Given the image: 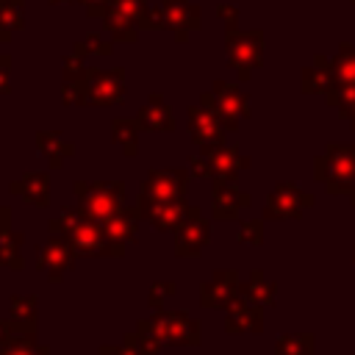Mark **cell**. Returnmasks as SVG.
<instances>
[{"mask_svg":"<svg viewBox=\"0 0 355 355\" xmlns=\"http://www.w3.org/2000/svg\"><path fill=\"white\" fill-rule=\"evenodd\" d=\"M189 166H191V175H197V178H211V180H214V169H211V164H208L205 155H191V158H189Z\"/></svg>","mask_w":355,"mask_h":355,"instance_id":"cell-35","label":"cell"},{"mask_svg":"<svg viewBox=\"0 0 355 355\" xmlns=\"http://www.w3.org/2000/svg\"><path fill=\"white\" fill-rule=\"evenodd\" d=\"M338 80L344 83H355V50L344 47L341 58H338Z\"/></svg>","mask_w":355,"mask_h":355,"instance_id":"cell-33","label":"cell"},{"mask_svg":"<svg viewBox=\"0 0 355 355\" xmlns=\"http://www.w3.org/2000/svg\"><path fill=\"white\" fill-rule=\"evenodd\" d=\"M136 208H139L141 219H147L155 230L166 233V230H178L189 219L194 205H189L186 197L183 200H144V197H139Z\"/></svg>","mask_w":355,"mask_h":355,"instance_id":"cell-8","label":"cell"},{"mask_svg":"<svg viewBox=\"0 0 355 355\" xmlns=\"http://www.w3.org/2000/svg\"><path fill=\"white\" fill-rule=\"evenodd\" d=\"M241 294L250 300V302H258V305H272L275 300V283H269L266 277H263V272H252L250 275V280L241 286Z\"/></svg>","mask_w":355,"mask_h":355,"instance_id":"cell-28","label":"cell"},{"mask_svg":"<svg viewBox=\"0 0 355 355\" xmlns=\"http://www.w3.org/2000/svg\"><path fill=\"white\" fill-rule=\"evenodd\" d=\"M200 103L219 116V122L227 128V130H236L241 119L250 116V97L239 92V86L233 83H225V80H214L211 92H202L200 94Z\"/></svg>","mask_w":355,"mask_h":355,"instance_id":"cell-5","label":"cell"},{"mask_svg":"<svg viewBox=\"0 0 355 355\" xmlns=\"http://www.w3.org/2000/svg\"><path fill=\"white\" fill-rule=\"evenodd\" d=\"M8 191L14 197H22L25 202L36 205V208H47L50 205V175L47 172H31L22 175L19 180H11Z\"/></svg>","mask_w":355,"mask_h":355,"instance_id":"cell-20","label":"cell"},{"mask_svg":"<svg viewBox=\"0 0 355 355\" xmlns=\"http://www.w3.org/2000/svg\"><path fill=\"white\" fill-rule=\"evenodd\" d=\"M125 97V67L97 69L86 67L78 55H64L61 72V100L64 105H116Z\"/></svg>","mask_w":355,"mask_h":355,"instance_id":"cell-1","label":"cell"},{"mask_svg":"<svg viewBox=\"0 0 355 355\" xmlns=\"http://www.w3.org/2000/svg\"><path fill=\"white\" fill-rule=\"evenodd\" d=\"M0 355H50V347L36 341V322L11 319V336L3 344Z\"/></svg>","mask_w":355,"mask_h":355,"instance_id":"cell-19","label":"cell"},{"mask_svg":"<svg viewBox=\"0 0 355 355\" xmlns=\"http://www.w3.org/2000/svg\"><path fill=\"white\" fill-rule=\"evenodd\" d=\"M225 44H227V64L239 72L241 80H247L250 72L263 64V33L261 31L230 28L225 33Z\"/></svg>","mask_w":355,"mask_h":355,"instance_id":"cell-7","label":"cell"},{"mask_svg":"<svg viewBox=\"0 0 355 355\" xmlns=\"http://www.w3.org/2000/svg\"><path fill=\"white\" fill-rule=\"evenodd\" d=\"M311 336H283L275 347V355H311L313 347H311Z\"/></svg>","mask_w":355,"mask_h":355,"instance_id":"cell-30","label":"cell"},{"mask_svg":"<svg viewBox=\"0 0 355 355\" xmlns=\"http://www.w3.org/2000/svg\"><path fill=\"white\" fill-rule=\"evenodd\" d=\"M0 349H3V347H0Z\"/></svg>","mask_w":355,"mask_h":355,"instance_id":"cell-43","label":"cell"},{"mask_svg":"<svg viewBox=\"0 0 355 355\" xmlns=\"http://www.w3.org/2000/svg\"><path fill=\"white\" fill-rule=\"evenodd\" d=\"M75 261H78L75 247H72L64 236L50 233L47 244L39 247L36 269H39V272H47V280H50V283H61V277L75 266Z\"/></svg>","mask_w":355,"mask_h":355,"instance_id":"cell-10","label":"cell"},{"mask_svg":"<svg viewBox=\"0 0 355 355\" xmlns=\"http://www.w3.org/2000/svg\"><path fill=\"white\" fill-rule=\"evenodd\" d=\"M17 3H25V0H17Z\"/></svg>","mask_w":355,"mask_h":355,"instance_id":"cell-42","label":"cell"},{"mask_svg":"<svg viewBox=\"0 0 355 355\" xmlns=\"http://www.w3.org/2000/svg\"><path fill=\"white\" fill-rule=\"evenodd\" d=\"M308 205H313V197H311V194H302V191H300L297 186H291V183H280V186H275V191L269 194L263 214H266L269 219H288V216H300L302 208H308Z\"/></svg>","mask_w":355,"mask_h":355,"instance_id":"cell-14","label":"cell"},{"mask_svg":"<svg viewBox=\"0 0 355 355\" xmlns=\"http://www.w3.org/2000/svg\"><path fill=\"white\" fill-rule=\"evenodd\" d=\"M239 241H250V244H261L263 241V222L261 219H252V222H244L241 230H239Z\"/></svg>","mask_w":355,"mask_h":355,"instance_id":"cell-34","label":"cell"},{"mask_svg":"<svg viewBox=\"0 0 355 355\" xmlns=\"http://www.w3.org/2000/svg\"><path fill=\"white\" fill-rule=\"evenodd\" d=\"M25 28V3L0 0V42H11Z\"/></svg>","mask_w":355,"mask_h":355,"instance_id":"cell-26","label":"cell"},{"mask_svg":"<svg viewBox=\"0 0 355 355\" xmlns=\"http://www.w3.org/2000/svg\"><path fill=\"white\" fill-rule=\"evenodd\" d=\"M261 327H263V313L258 302H250L241 294L227 305V319H225L227 333H261Z\"/></svg>","mask_w":355,"mask_h":355,"instance_id":"cell-18","label":"cell"},{"mask_svg":"<svg viewBox=\"0 0 355 355\" xmlns=\"http://www.w3.org/2000/svg\"><path fill=\"white\" fill-rule=\"evenodd\" d=\"M8 72H11V58L0 53V94H8V92H11V80H8Z\"/></svg>","mask_w":355,"mask_h":355,"instance_id":"cell-37","label":"cell"},{"mask_svg":"<svg viewBox=\"0 0 355 355\" xmlns=\"http://www.w3.org/2000/svg\"><path fill=\"white\" fill-rule=\"evenodd\" d=\"M136 333L150 336L155 341H161L164 347H197L202 341V327L194 316H189L186 311H155L147 319H139Z\"/></svg>","mask_w":355,"mask_h":355,"instance_id":"cell-3","label":"cell"},{"mask_svg":"<svg viewBox=\"0 0 355 355\" xmlns=\"http://www.w3.org/2000/svg\"><path fill=\"white\" fill-rule=\"evenodd\" d=\"M161 8H164L166 31H175V39L178 42H186L189 33L202 25L200 6H194L189 0H161Z\"/></svg>","mask_w":355,"mask_h":355,"instance_id":"cell-15","label":"cell"},{"mask_svg":"<svg viewBox=\"0 0 355 355\" xmlns=\"http://www.w3.org/2000/svg\"><path fill=\"white\" fill-rule=\"evenodd\" d=\"M216 14H219V19H225V28L230 31V28H236V8L233 6H227V3H222L219 8H216Z\"/></svg>","mask_w":355,"mask_h":355,"instance_id":"cell-38","label":"cell"},{"mask_svg":"<svg viewBox=\"0 0 355 355\" xmlns=\"http://www.w3.org/2000/svg\"><path fill=\"white\" fill-rule=\"evenodd\" d=\"M139 208L133 205V208H119L114 216H108L105 222H103V230H105V236L111 239V241H116V244H130V241H136V233H139Z\"/></svg>","mask_w":355,"mask_h":355,"instance_id":"cell-23","label":"cell"},{"mask_svg":"<svg viewBox=\"0 0 355 355\" xmlns=\"http://www.w3.org/2000/svg\"><path fill=\"white\" fill-rule=\"evenodd\" d=\"M211 239V225L200 214V208H191L189 219L175 230V255L180 258H197Z\"/></svg>","mask_w":355,"mask_h":355,"instance_id":"cell-12","label":"cell"},{"mask_svg":"<svg viewBox=\"0 0 355 355\" xmlns=\"http://www.w3.org/2000/svg\"><path fill=\"white\" fill-rule=\"evenodd\" d=\"M22 244H25V233L22 230H3L0 233V266H8L14 272L25 269V258L19 255L22 252Z\"/></svg>","mask_w":355,"mask_h":355,"instance_id":"cell-25","label":"cell"},{"mask_svg":"<svg viewBox=\"0 0 355 355\" xmlns=\"http://www.w3.org/2000/svg\"><path fill=\"white\" fill-rule=\"evenodd\" d=\"M11 319L36 322V294H14L11 297Z\"/></svg>","mask_w":355,"mask_h":355,"instance_id":"cell-31","label":"cell"},{"mask_svg":"<svg viewBox=\"0 0 355 355\" xmlns=\"http://www.w3.org/2000/svg\"><path fill=\"white\" fill-rule=\"evenodd\" d=\"M147 8H150L147 0H111L103 17L105 33L114 42H136L144 25Z\"/></svg>","mask_w":355,"mask_h":355,"instance_id":"cell-6","label":"cell"},{"mask_svg":"<svg viewBox=\"0 0 355 355\" xmlns=\"http://www.w3.org/2000/svg\"><path fill=\"white\" fill-rule=\"evenodd\" d=\"M50 233L64 236L78 258H122L125 255V244H116L105 236L103 225L94 222L80 205H64L58 216H53L47 222Z\"/></svg>","mask_w":355,"mask_h":355,"instance_id":"cell-2","label":"cell"},{"mask_svg":"<svg viewBox=\"0 0 355 355\" xmlns=\"http://www.w3.org/2000/svg\"><path fill=\"white\" fill-rule=\"evenodd\" d=\"M8 227H11V208L0 205V233L8 230Z\"/></svg>","mask_w":355,"mask_h":355,"instance_id":"cell-40","label":"cell"},{"mask_svg":"<svg viewBox=\"0 0 355 355\" xmlns=\"http://www.w3.org/2000/svg\"><path fill=\"white\" fill-rule=\"evenodd\" d=\"M50 3H53V6H58V3H67V0H50Z\"/></svg>","mask_w":355,"mask_h":355,"instance_id":"cell-41","label":"cell"},{"mask_svg":"<svg viewBox=\"0 0 355 355\" xmlns=\"http://www.w3.org/2000/svg\"><path fill=\"white\" fill-rule=\"evenodd\" d=\"M189 133L194 139V144H200L202 153L214 150V147H222L225 144V133L227 128L219 122L216 114H211L202 103L200 105H189Z\"/></svg>","mask_w":355,"mask_h":355,"instance_id":"cell-11","label":"cell"},{"mask_svg":"<svg viewBox=\"0 0 355 355\" xmlns=\"http://www.w3.org/2000/svg\"><path fill=\"white\" fill-rule=\"evenodd\" d=\"M36 150L47 158L50 169H61V164L75 155V144L67 141L58 130H36Z\"/></svg>","mask_w":355,"mask_h":355,"instance_id":"cell-22","label":"cell"},{"mask_svg":"<svg viewBox=\"0 0 355 355\" xmlns=\"http://www.w3.org/2000/svg\"><path fill=\"white\" fill-rule=\"evenodd\" d=\"M78 3L86 8V17H92V19H103V17H105V8H108L111 0H78Z\"/></svg>","mask_w":355,"mask_h":355,"instance_id":"cell-36","label":"cell"},{"mask_svg":"<svg viewBox=\"0 0 355 355\" xmlns=\"http://www.w3.org/2000/svg\"><path fill=\"white\" fill-rule=\"evenodd\" d=\"M72 191L78 197V205L100 225L119 208H125V180H75Z\"/></svg>","mask_w":355,"mask_h":355,"instance_id":"cell-4","label":"cell"},{"mask_svg":"<svg viewBox=\"0 0 355 355\" xmlns=\"http://www.w3.org/2000/svg\"><path fill=\"white\" fill-rule=\"evenodd\" d=\"M105 347H108L114 355H141L130 341H125V344H119V347H111V344H105Z\"/></svg>","mask_w":355,"mask_h":355,"instance_id":"cell-39","label":"cell"},{"mask_svg":"<svg viewBox=\"0 0 355 355\" xmlns=\"http://www.w3.org/2000/svg\"><path fill=\"white\" fill-rule=\"evenodd\" d=\"M139 125H136V119H128V116H116L114 122H111V139L116 141V144H122V153L130 158V155H136V150H139Z\"/></svg>","mask_w":355,"mask_h":355,"instance_id":"cell-27","label":"cell"},{"mask_svg":"<svg viewBox=\"0 0 355 355\" xmlns=\"http://www.w3.org/2000/svg\"><path fill=\"white\" fill-rule=\"evenodd\" d=\"M189 169H153L139 186L144 200H183L189 189Z\"/></svg>","mask_w":355,"mask_h":355,"instance_id":"cell-9","label":"cell"},{"mask_svg":"<svg viewBox=\"0 0 355 355\" xmlns=\"http://www.w3.org/2000/svg\"><path fill=\"white\" fill-rule=\"evenodd\" d=\"M352 172H355V147H344V150L341 147H330V153L316 161V178L327 180L330 191H333V186H338Z\"/></svg>","mask_w":355,"mask_h":355,"instance_id":"cell-17","label":"cell"},{"mask_svg":"<svg viewBox=\"0 0 355 355\" xmlns=\"http://www.w3.org/2000/svg\"><path fill=\"white\" fill-rule=\"evenodd\" d=\"M175 291H178L175 283H153V286H150V300H147L150 308H153V311H161V308H164V300L172 297Z\"/></svg>","mask_w":355,"mask_h":355,"instance_id":"cell-32","label":"cell"},{"mask_svg":"<svg viewBox=\"0 0 355 355\" xmlns=\"http://www.w3.org/2000/svg\"><path fill=\"white\" fill-rule=\"evenodd\" d=\"M202 155L208 158V164H211V169H214V178H227V180H233L239 169H247V166H250V158L241 155L239 147H225V144H222V147H214V150H208V153H202Z\"/></svg>","mask_w":355,"mask_h":355,"instance_id":"cell-24","label":"cell"},{"mask_svg":"<svg viewBox=\"0 0 355 355\" xmlns=\"http://www.w3.org/2000/svg\"><path fill=\"white\" fill-rule=\"evenodd\" d=\"M114 39H103V33H89L86 39L72 44V55L86 58V55H111Z\"/></svg>","mask_w":355,"mask_h":355,"instance_id":"cell-29","label":"cell"},{"mask_svg":"<svg viewBox=\"0 0 355 355\" xmlns=\"http://www.w3.org/2000/svg\"><path fill=\"white\" fill-rule=\"evenodd\" d=\"M211 200H214V219H236L239 211H244L250 205V194L241 191L227 178H214Z\"/></svg>","mask_w":355,"mask_h":355,"instance_id":"cell-16","label":"cell"},{"mask_svg":"<svg viewBox=\"0 0 355 355\" xmlns=\"http://www.w3.org/2000/svg\"><path fill=\"white\" fill-rule=\"evenodd\" d=\"M241 294V283L236 269H216L211 280L200 286V302L205 308H227Z\"/></svg>","mask_w":355,"mask_h":355,"instance_id":"cell-13","label":"cell"},{"mask_svg":"<svg viewBox=\"0 0 355 355\" xmlns=\"http://www.w3.org/2000/svg\"><path fill=\"white\" fill-rule=\"evenodd\" d=\"M136 125L141 130H153V133H169L175 130V119H172V111L166 108L164 97L161 94H150V103L136 114Z\"/></svg>","mask_w":355,"mask_h":355,"instance_id":"cell-21","label":"cell"}]
</instances>
